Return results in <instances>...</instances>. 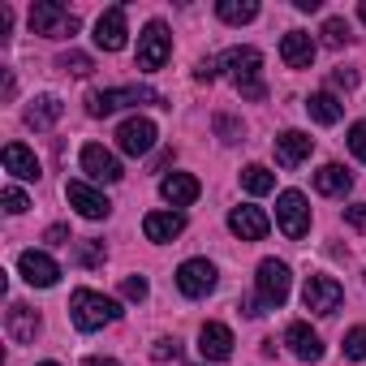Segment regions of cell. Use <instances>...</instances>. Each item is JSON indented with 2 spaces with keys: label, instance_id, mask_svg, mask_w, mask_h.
<instances>
[{
  "label": "cell",
  "instance_id": "obj_37",
  "mask_svg": "<svg viewBox=\"0 0 366 366\" xmlns=\"http://www.w3.org/2000/svg\"><path fill=\"white\" fill-rule=\"evenodd\" d=\"M216 129L224 134V142H237V138H242V125H237V121H229V117H216Z\"/></svg>",
  "mask_w": 366,
  "mask_h": 366
},
{
  "label": "cell",
  "instance_id": "obj_34",
  "mask_svg": "<svg viewBox=\"0 0 366 366\" xmlns=\"http://www.w3.org/2000/svg\"><path fill=\"white\" fill-rule=\"evenodd\" d=\"M121 293H125L129 302H142L151 289H147V280H142V276H125V280H121Z\"/></svg>",
  "mask_w": 366,
  "mask_h": 366
},
{
  "label": "cell",
  "instance_id": "obj_41",
  "mask_svg": "<svg viewBox=\"0 0 366 366\" xmlns=\"http://www.w3.org/2000/svg\"><path fill=\"white\" fill-rule=\"evenodd\" d=\"M82 366H121V362H117V357H86Z\"/></svg>",
  "mask_w": 366,
  "mask_h": 366
},
{
  "label": "cell",
  "instance_id": "obj_40",
  "mask_svg": "<svg viewBox=\"0 0 366 366\" xmlns=\"http://www.w3.org/2000/svg\"><path fill=\"white\" fill-rule=\"evenodd\" d=\"M216 78V61H199V82H212Z\"/></svg>",
  "mask_w": 366,
  "mask_h": 366
},
{
  "label": "cell",
  "instance_id": "obj_32",
  "mask_svg": "<svg viewBox=\"0 0 366 366\" xmlns=\"http://www.w3.org/2000/svg\"><path fill=\"white\" fill-rule=\"evenodd\" d=\"M349 151L366 164V121H353V129H349Z\"/></svg>",
  "mask_w": 366,
  "mask_h": 366
},
{
  "label": "cell",
  "instance_id": "obj_12",
  "mask_svg": "<svg viewBox=\"0 0 366 366\" xmlns=\"http://www.w3.org/2000/svg\"><path fill=\"white\" fill-rule=\"evenodd\" d=\"M117 147H121L125 155H147V151L155 147V125H151L147 117H129V121H121V129H117Z\"/></svg>",
  "mask_w": 366,
  "mask_h": 366
},
{
  "label": "cell",
  "instance_id": "obj_24",
  "mask_svg": "<svg viewBox=\"0 0 366 366\" xmlns=\"http://www.w3.org/2000/svg\"><path fill=\"white\" fill-rule=\"evenodd\" d=\"M61 112H65V104H61L56 95H39V99L26 108V125H31V129H52V125L61 121Z\"/></svg>",
  "mask_w": 366,
  "mask_h": 366
},
{
  "label": "cell",
  "instance_id": "obj_20",
  "mask_svg": "<svg viewBox=\"0 0 366 366\" xmlns=\"http://www.w3.org/2000/svg\"><path fill=\"white\" fill-rule=\"evenodd\" d=\"M142 233H147V242H172V237L186 233V216L181 212H151L142 220Z\"/></svg>",
  "mask_w": 366,
  "mask_h": 366
},
{
  "label": "cell",
  "instance_id": "obj_14",
  "mask_svg": "<svg viewBox=\"0 0 366 366\" xmlns=\"http://www.w3.org/2000/svg\"><path fill=\"white\" fill-rule=\"evenodd\" d=\"M125 5H112L99 22H95V44L104 48V52H121L125 48Z\"/></svg>",
  "mask_w": 366,
  "mask_h": 366
},
{
  "label": "cell",
  "instance_id": "obj_25",
  "mask_svg": "<svg viewBox=\"0 0 366 366\" xmlns=\"http://www.w3.org/2000/svg\"><path fill=\"white\" fill-rule=\"evenodd\" d=\"M306 112H310V121H319V125H336V121L345 117V104H340L332 91H315V95L306 99Z\"/></svg>",
  "mask_w": 366,
  "mask_h": 366
},
{
  "label": "cell",
  "instance_id": "obj_15",
  "mask_svg": "<svg viewBox=\"0 0 366 366\" xmlns=\"http://www.w3.org/2000/svg\"><path fill=\"white\" fill-rule=\"evenodd\" d=\"M229 229H233L242 242H263L267 229H272V220L263 216V207H233V212H229Z\"/></svg>",
  "mask_w": 366,
  "mask_h": 366
},
{
  "label": "cell",
  "instance_id": "obj_42",
  "mask_svg": "<svg viewBox=\"0 0 366 366\" xmlns=\"http://www.w3.org/2000/svg\"><path fill=\"white\" fill-rule=\"evenodd\" d=\"M357 18H362V22H366V0H362V5H357Z\"/></svg>",
  "mask_w": 366,
  "mask_h": 366
},
{
  "label": "cell",
  "instance_id": "obj_39",
  "mask_svg": "<svg viewBox=\"0 0 366 366\" xmlns=\"http://www.w3.org/2000/svg\"><path fill=\"white\" fill-rule=\"evenodd\" d=\"M345 220H349L353 229H366V203H353V207H345Z\"/></svg>",
  "mask_w": 366,
  "mask_h": 366
},
{
  "label": "cell",
  "instance_id": "obj_18",
  "mask_svg": "<svg viewBox=\"0 0 366 366\" xmlns=\"http://www.w3.org/2000/svg\"><path fill=\"white\" fill-rule=\"evenodd\" d=\"M280 61H285L289 69H310V61H315V39H310L306 31H289V35L280 39Z\"/></svg>",
  "mask_w": 366,
  "mask_h": 366
},
{
  "label": "cell",
  "instance_id": "obj_30",
  "mask_svg": "<svg viewBox=\"0 0 366 366\" xmlns=\"http://www.w3.org/2000/svg\"><path fill=\"white\" fill-rule=\"evenodd\" d=\"M345 357H349V362H362V357H366V327H353V332L345 336Z\"/></svg>",
  "mask_w": 366,
  "mask_h": 366
},
{
  "label": "cell",
  "instance_id": "obj_3",
  "mask_svg": "<svg viewBox=\"0 0 366 366\" xmlns=\"http://www.w3.org/2000/svg\"><path fill=\"white\" fill-rule=\"evenodd\" d=\"M129 104H159V91H151V86H117V91H91L86 95L91 117H112L117 108H129Z\"/></svg>",
  "mask_w": 366,
  "mask_h": 366
},
{
  "label": "cell",
  "instance_id": "obj_26",
  "mask_svg": "<svg viewBox=\"0 0 366 366\" xmlns=\"http://www.w3.org/2000/svg\"><path fill=\"white\" fill-rule=\"evenodd\" d=\"M349 186H353V177H349V168H340V164H323V168L315 172V190H319V194L340 199Z\"/></svg>",
  "mask_w": 366,
  "mask_h": 366
},
{
  "label": "cell",
  "instance_id": "obj_10",
  "mask_svg": "<svg viewBox=\"0 0 366 366\" xmlns=\"http://www.w3.org/2000/svg\"><path fill=\"white\" fill-rule=\"evenodd\" d=\"M18 272H22V280H26V285H35V289H52V285L61 280L56 259H52V254H44V250H22Z\"/></svg>",
  "mask_w": 366,
  "mask_h": 366
},
{
  "label": "cell",
  "instance_id": "obj_7",
  "mask_svg": "<svg viewBox=\"0 0 366 366\" xmlns=\"http://www.w3.org/2000/svg\"><path fill=\"white\" fill-rule=\"evenodd\" d=\"M276 220H280V229H285V237H306L310 233V207H306V194L302 190H285L280 199H276Z\"/></svg>",
  "mask_w": 366,
  "mask_h": 366
},
{
  "label": "cell",
  "instance_id": "obj_21",
  "mask_svg": "<svg viewBox=\"0 0 366 366\" xmlns=\"http://www.w3.org/2000/svg\"><path fill=\"white\" fill-rule=\"evenodd\" d=\"M199 349H203V357L224 362V357L233 353V332H229L224 323H203V332H199Z\"/></svg>",
  "mask_w": 366,
  "mask_h": 366
},
{
  "label": "cell",
  "instance_id": "obj_28",
  "mask_svg": "<svg viewBox=\"0 0 366 366\" xmlns=\"http://www.w3.org/2000/svg\"><path fill=\"white\" fill-rule=\"evenodd\" d=\"M242 186H246L250 194H272V190H276V177H272L263 164H250V168H242Z\"/></svg>",
  "mask_w": 366,
  "mask_h": 366
},
{
  "label": "cell",
  "instance_id": "obj_6",
  "mask_svg": "<svg viewBox=\"0 0 366 366\" xmlns=\"http://www.w3.org/2000/svg\"><path fill=\"white\" fill-rule=\"evenodd\" d=\"M172 56V35L164 22H147L138 35V69H164V61Z\"/></svg>",
  "mask_w": 366,
  "mask_h": 366
},
{
  "label": "cell",
  "instance_id": "obj_33",
  "mask_svg": "<svg viewBox=\"0 0 366 366\" xmlns=\"http://www.w3.org/2000/svg\"><path fill=\"white\" fill-rule=\"evenodd\" d=\"M0 199H5V212H9V216H22V212L31 207V203H26V194H22L18 186H9L5 194H0Z\"/></svg>",
  "mask_w": 366,
  "mask_h": 366
},
{
  "label": "cell",
  "instance_id": "obj_36",
  "mask_svg": "<svg viewBox=\"0 0 366 366\" xmlns=\"http://www.w3.org/2000/svg\"><path fill=\"white\" fill-rule=\"evenodd\" d=\"M177 353H181V345H177V340H168V336H164V340H155V349H151V357H155V362H168V357H177Z\"/></svg>",
  "mask_w": 366,
  "mask_h": 366
},
{
  "label": "cell",
  "instance_id": "obj_35",
  "mask_svg": "<svg viewBox=\"0 0 366 366\" xmlns=\"http://www.w3.org/2000/svg\"><path fill=\"white\" fill-rule=\"evenodd\" d=\"M78 259H82L86 267L104 263V242H82V246H78Z\"/></svg>",
  "mask_w": 366,
  "mask_h": 366
},
{
  "label": "cell",
  "instance_id": "obj_2",
  "mask_svg": "<svg viewBox=\"0 0 366 366\" xmlns=\"http://www.w3.org/2000/svg\"><path fill=\"white\" fill-rule=\"evenodd\" d=\"M69 315H74V327L99 332L104 323H117V319H121V306H117L112 297L95 293V289H78V293L69 297Z\"/></svg>",
  "mask_w": 366,
  "mask_h": 366
},
{
  "label": "cell",
  "instance_id": "obj_11",
  "mask_svg": "<svg viewBox=\"0 0 366 366\" xmlns=\"http://www.w3.org/2000/svg\"><path fill=\"white\" fill-rule=\"evenodd\" d=\"M82 172H86L91 181H108V186L125 177V172H121V159H117L108 147H99V142H86V147H82Z\"/></svg>",
  "mask_w": 366,
  "mask_h": 366
},
{
  "label": "cell",
  "instance_id": "obj_29",
  "mask_svg": "<svg viewBox=\"0 0 366 366\" xmlns=\"http://www.w3.org/2000/svg\"><path fill=\"white\" fill-rule=\"evenodd\" d=\"M56 65H61V69H65V74H74V78H86V74H91V69H95V65H91V56H86V52H65V56H61V61H56Z\"/></svg>",
  "mask_w": 366,
  "mask_h": 366
},
{
  "label": "cell",
  "instance_id": "obj_38",
  "mask_svg": "<svg viewBox=\"0 0 366 366\" xmlns=\"http://www.w3.org/2000/svg\"><path fill=\"white\" fill-rule=\"evenodd\" d=\"M332 86L353 91V86H357V74H353V69H336V74H332Z\"/></svg>",
  "mask_w": 366,
  "mask_h": 366
},
{
  "label": "cell",
  "instance_id": "obj_22",
  "mask_svg": "<svg viewBox=\"0 0 366 366\" xmlns=\"http://www.w3.org/2000/svg\"><path fill=\"white\" fill-rule=\"evenodd\" d=\"M5 327H9V336H14L18 345H31V340H35V332H39V315H35L31 306L14 302V306H9V315H5Z\"/></svg>",
  "mask_w": 366,
  "mask_h": 366
},
{
  "label": "cell",
  "instance_id": "obj_5",
  "mask_svg": "<svg viewBox=\"0 0 366 366\" xmlns=\"http://www.w3.org/2000/svg\"><path fill=\"white\" fill-rule=\"evenodd\" d=\"M254 289H259V306L276 310L289 302V267L280 259H263L259 263V276H254Z\"/></svg>",
  "mask_w": 366,
  "mask_h": 366
},
{
  "label": "cell",
  "instance_id": "obj_19",
  "mask_svg": "<svg viewBox=\"0 0 366 366\" xmlns=\"http://www.w3.org/2000/svg\"><path fill=\"white\" fill-rule=\"evenodd\" d=\"M285 345H289V353L302 357V362H319V357H323V340H319L306 323H289V327H285Z\"/></svg>",
  "mask_w": 366,
  "mask_h": 366
},
{
  "label": "cell",
  "instance_id": "obj_43",
  "mask_svg": "<svg viewBox=\"0 0 366 366\" xmlns=\"http://www.w3.org/2000/svg\"><path fill=\"white\" fill-rule=\"evenodd\" d=\"M39 366H56V362H39Z\"/></svg>",
  "mask_w": 366,
  "mask_h": 366
},
{
  "label": "cell",
  "instance_id": "obj_13",
  "mask_svg": "<svg viewBox=\"0 0 366 366\" xmlns=\"http://www.w3.org/2000/svg\"><path fill=\"white\" fill-rule=\"evenodd\" d=\"M65 199H69V207H78V216H86V220H104V216L112 212V203H108L95 186H86V181H69V186H65Z\"/></svg>",
  "mask_w": 366,
  "mask_h": 366
},
{
  "label": "cell",
  "instance_id": "obj_23",
  "mask_svg": "<svg viewBox=\"0 0 366 366\" xmlns=\"http://www.w3.org/2000/svg\"><path fill=\"white\" fill-rule=\"evenodd\" d=\"M5 168H9L18 181H35V177H39V159H35V151L22 147V142H9V147H5Z\"/></svg>",
  "mask_w": 366,
  "mask_h": 366
},
{
  "label": "cell",
  "instance_id": "obj_17",
  "mask_svg": "<svg viewBox=\"0 0 366 366\" xmlns=\"http://www.w3.org/2000/svg\"><path fill=\"white\" fill-rule=\"evenodd\" d=\"M310 147H315L310 134H302V129H285V134L276 138V164H280V168H297V164L310 155Z\"/></svg>",
  "mask_w": 366,
  "mask_h": 366
},
{
  "label": "cell",
  "instance_id": "obj_1",
  "mask_svg": "<svg viewBox=\"0 0 366 366\" xmlns=\"http://www.w3.org/2000/svg\"><path fill=\"white\" fill-rule=\"evenodd\" d=\"M220 65L233 74L242 99H254V104L267 99V86H263V78H259V69H263V52H259V48H229V52L220 56Z\"/></svg>",
  "mask_w": 366,
  "mask_h": 366
},
{
  "label": "cell",
  "instance_id": "obj_8",
  "mask_svg": "<svg viewBox=\"0 0 366 366\" xmlns=\"http://www.w3.org/2000/svg\"><path fill=\"white\" fill-rule=\"evenodd\" d=\"M302 302H306V310H310V315H332V310L345 302V289H340L332 276H306Z\"/></svg>",
  "mask_w": 366,
  "mask_h": 366
},
{
  "label": "cell",
  "instance_id": "obj_4",
  "mask_svg": "<svg viewBox=\"0 0 366 366\" xmlns=\"http://www.w3.org/2000/svg\"><path fill=\"white\" fill-rule=\"evenodd\" d=\"M78 18L65 9V5H56V0H39V5L31 9V31L35 35H48V39H65V35H78Z\"/></svg>",
  "mask_w": 366,
  "mask_h": 366
},
{
  "label": "cell",
  "instance_id": "obj_9",
  "mask_svg": "<svg viewBox=\"0 0 366 366\" xmlns=\"http://www.w3.org/2000/svg\"><path fill=\"white\" fill-rule=\"evenodd\" d=\"M177 289L186 297H207L216 289V267L207 259H186L177 267Z\"/></svg>",
  "mask_w": 366,
  "mask_h": 366
},
{
  "label": "cell",
  "instance_id": "obj_27",
  "mask_svg": "<svg viewBox=\"0 0 366 366\" xmlns=\"http://www.w3.org/2000/svg\"><path fill=\"white\" fill-rule=\"evenodd\" d=\"M216 14H220L229 26H242V22H254V18H259V5H254V0H220Z\"/></svg>",
  "mask_w": 366,
  "mask_h": 366
},
{
  "label": "cell",
  "instance_id": "obj_16",
  "mask_svg": "<svg viewBox=\"0 0 366 366\" xmlns=\"http://www.w3.org/2000/svg\"><path fill=\"white\" fill-rule=\"evenodd\" d=\"M159 194H164V203H172V207H190V203L203 194V186H199V177H190V172H168V177L159 181Z\"/></svg>",
  "mask_w": 366,
  "mask_h": 366
},
{
  "label": "cell",
  "instance_id": "obj_31",
  "mask_svg": "<svg viewBox=\"0 0 366 366\" xmlns=\"http://www.w3.org/2000/svg\"><path fill=\"white\" fill-rule=\"evenodd\" d=\"M323 39H327L332 48H340V44L349 39V22H345V18H327V22H323Z\"/></svg>",
  "mask_w": 366,
  "mask_h": 366
}]
</instances>
